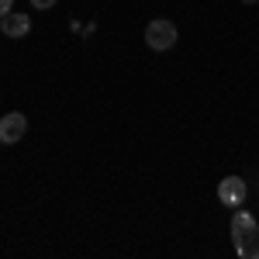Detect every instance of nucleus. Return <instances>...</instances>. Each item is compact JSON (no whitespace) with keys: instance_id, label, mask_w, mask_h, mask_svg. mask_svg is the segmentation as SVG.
Listing matches in <instances>:
<instances>
[{"instance_id":"obj_5","label":"nucleus","mask_w":259,"mask_h":259,"mask_svg":"<svg viewBox=\"0 0 259 259\" xmlns=\"http://www.w3.org/2000/svg\"><path fill=\"white\" fill-rule=\"evenodd\" d=\"M232 245H235V252H239L242 259H259V225H252L249 232L235 235Z\"/></svg>"},{"instance_id":"obj_3","label":"nucleus","mask_w":259,"mask_h":259,"mask_svg":"<svg viewBox=\"0 0 259 259\" xmlns=\"http://www.w3.org/2000/svg\"><path fill=\"white\" fill-rule=\"evenodd\" d=\"M24 132H28V118H24L21 111H11V114L0 118V142H4V145L21 142V139H24Z\"/></svg>"},{"instance_id":"obj_9","label":"nucleus","mask_w":259,"mask_h":259,"mask_svg":"<svg viewBox=\"0 0 259 259\" xmlns=\"http://www.w3.org/2000/svg\"><path fill=\"white\" fill-rule=\"evenodd\" d=\"M242 4H259V0H242Z\"/></svg>"},{"instance_id":"obj_2","label":"nucleus","mask_w":259,"mask_h":259,"mask_svg":"<svg viewBox=\"0 0 259 259\" xmlns=\"http://www.w3.org/2000/svg\"><path fill=\"white\" fill-rule=\"evenodd\" d=\"M245 194H249V187H245L242 177H225L218 183V200L225 207H242L245 204Z\"/></svg>"},{"instance_id":"obj_7","label":"nucleus","mask_w":259,"mask_h":259,"mask_svg":"<svg viewBox=\"0 0 259 259\" xmlns=\"http://www.w3.org/2000/svg\"><path fill=\"white\" fill-rule=\"evenodd\" d=\"M31 7H38V11H49V7H56V0H31Z\"/></svg>"},{"instance_id":"obj_1","label":"nucleus","mask_w":259,"mask_h":259,"mask_svg":"<svg viewBox=\"0 0 259 259\" xmlns=\"http://www.w3.org/2000/svg\"><path fill=\"white\" fill-rule=\"evenodd\" d=\"M177 38H180V31L169 18H156V21L145 24V45H149L152 52H169V49L177 45Z\"/></svg>"},{"instance_id":"obj_6","label":"nucleus","mask_w":259,"mask_h":259,"mask_svg":"<svg viewBox=\"0 0 259 259\" xmlns=\"http://www.w3.org/2000/svg\"><path fill=\"white\" fill-rule=\"evenodd\" d=\"M252 225H256V218H252L249 211L235 207V214H232V239H235V235H242V232H249Z\"/></svg>"},{"instance_id":"obj_8","label":"nucleus","mask_w":259,"mask_h":259,"mask_svg":"<svg viewBox=\"0 0 259 259\" xmlns=\"http://www.w3.org/2000/svg\"><path fill=\"white\" fill-rule=\"evenodd\" d=\"M11 11H14V0H0V18L11 14Z\"/></svg>"},{"instance_id":"obj_4","label":"nucleus","mask_w":259,"mask_h":259,"mask_svg":"<svg viewBox=\"0 0 259 259\" xmlns=\"http://www.w3.org/2000/svg\"><path fill=\"white\" fill-rule=\"evenodd\" d=\"M0 31H4L7 38H24V35L31 31V18L21 14V11H11V14L0 18Z\"/></svg>"}]
</instances>
